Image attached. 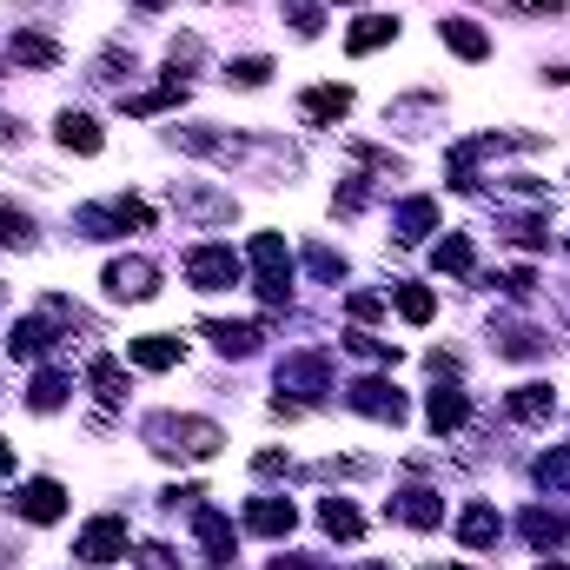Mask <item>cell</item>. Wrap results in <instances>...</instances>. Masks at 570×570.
Wrapping results in <instances>:
<instances>
[{"mask_svg":"<svg viewBox=\"0 0 570 570\" xmlns=\"http://www.w3.org/2000/svg\"><path fill=\"white\" fill-rule=\"evenodd\" d=\"M153 451H167V458H213L219 451V425L213 419H153Z\"/></svg>","mask_w":570,"mask_h":570,"instance_id":"1","label":"cell"},{"mask_svg":"<svg viewBox=\"0 0 570 570\" xmlns=\"http://www.w3.org/2000/svg\"><path fill=\"white\" fill-rule=\"evenodd\" d=\"M73 226L87 232V239H120V232H146L153 213H146L140 199H107V206H80Z\"/></svg>","mask_w":570,"mask_h":570,"instance_id":"2","label":"cell"},{"mask_svg":"<svg viewBox=\"0 0 570 570\" xmlns=\"http://www.w3.org/2000/svg\"><path fill=\"white\" fill-rule=\"evenodd\" d=\"M253 272H259V299L266 305H286V292H292V253H286L279 232H259L253 239Z\"/></svg>","mask_w":570,"mask_h":570,"instance_id":"3","label":"cell"},{"mask_svg":"<svg viewBox=\"0 0 570 570\" xmlns=\"http://www.w3.org/2000/svg\"><path fill=\"white\" fill-rule=\"evenodd\" d=\"M345 404H352V412H365V419H378V425H398V419H404V398H398V385H385V378H359V385L345 391Z\"/></svg>","mask_w":570,"mask_h":570,"instance_id":"4","label":"cell"},{"mask_svg":"<svg viewBox=\"0 0 570 570\" xmlns=\"http://www.w3.org/2000/svg\"><path fill=\"white\" fill-rule=\"evenodd\" d=\"M186 279H193L199 292H226V286L239 279V253H232V246H199V253L186 259Z\"/></svg>","mask_w":570,"mask_h":570,"instance_id":"5","label":"cell"},{"mask_svg":"<svg viewBox=\"0 0 570 570\" xmlns=\"http://www.w3.org/2000/svg\"><path fill=\"white\" fill-rule=\"evenodd\" d=\"M14 511H21L27 524H60V518H66V492H60L53 477H34V484H21Z\"/></svg>","mask_w":570,"mask_h":570,"instance_id":"6","label":"cell"},{"mask_svg":"<svg viewBox=\"0 0 570 570\" xmlns=\"http://www.w3.org/2000/svg\"><path fill=\"white\" fill-rule=\"evenodd\" d=\"M87 563H113L120 550H126V518H94L87 531H80V544H73Z\"/></svg>","mask_w":570,"mask_h":570,"instance_id":"7","label":"cell"},{"mask_svg":"<svg viewBox=\"0 0 570 570\" xmlns=\"http://www.w3.org/2000/svg\"><path fill=\"white\" fill-rule=\"evenodd\" d=\"M279 385H299L305 398H318L325 385H332V365H325V352H292V359L279 365Z\"/></svg>","mask_w":570,"mask_h":570,"instance_id":"8","label":"cell"},{"mask_svg":"<svg viewBox=\"0 0 570 570\" xmlns=\"http://www.w3.org/2000/svg\"><path fill=\"white\" fill-rule=\"evenodd\" d=\"M391 518L432 531V524H445V498H438V492H425V484H412V492H398V498H391Z\"/></svg>","mask_w":570,"mask_h":570,"instance_id":"9","label":"cell"},{"mask_svg":"<svg viewBox=\"0 0 570 570\" xmlns=\"http://www.w3.org/2000/svg\"><path fill=\"white\" fill-rule=\"evenodd\" d=\"M153 279H159L153 259H113L107 266V292L113 299H153Z\"/></svg>","mask_w":570,"mask_h":570,"instance_id":"10","label":"cell"},{"mask_svg":"<svg viewBox=\"0 0 570 570\" xmlns=\"http://www.w3.org/2000/svg\"><path fill=\"white\" fill-rule=\"evenodd\" d=\"M193 531H199V544H206V557H213V563H226V557H232V518H226V511L193 505Z\"/></svg>","mask_w":570,"mask_h":570,"instance_id":"11","label":"cell"},{"mask_svg":"<svg viewBox=\"0 0 570 570\" xmlns=\"http://www.w3.org/2000/svg\"><path fill=\"white\" fill-rule=\"evenodd\" d=\"M47 345H53V305H47L40 318H21L14 332H8V352H14V359H40Z\"/></svg>","mask_w":570,"mask_h":570,"instance_id":"12","label":"cell"},{"mask_svg":"<svg viewBox=\"0 0 570 570\" xmlns=\"http://www.w3.org/2000/svg\"><path fill=\"white\" fill-rule=\"evenodd\" d=\"M126 359H133L140 372H173V365H180V339L146 332V339H133V345H126Z\"/></svg>","mask_w":570,"mask_h":570,"instance_id":"13","label":"cell"},{"mask_svg":"<svg viewBox=\"0 0 570 570\" xmlns=\"http://www.w3.org/2000/svg\"><path fill=\"white\" fill-rule=\"evenodd\" d=\"M292 524H299V511L286 498H253L246 505V531H259V537H286Z\"/></svg>","mask_w":570,"mask_h":570,"instance_id":"14","label":"cell"},{"mask_svg":"<svg viewBox=\"0 0 570 570\" xmlns=\"http://www.w3.org/2000/svg\"><path fill=\"white\" fill-rule=\"evenodd\" d=\"M492 537H498V511H492V505H464V518H458V544H464V550H484Z\"/></svg>","mask_w":570,"mask_h":570,"instance_id":"15","label":"cell"},{"mask_svg":"<svg viewBox=\"0 0 570 570\" xmlns=\"http://www.w3.org/2000/svg\"><path fill=\"white\" fill-rule=\"evenodd\" d=\"M464 419H471V398H464L458 385H438V391H432V425H438V432H458Z\"/></svg>","mask_w":570,"mask_h":570,"instance_id":"16","label":"cell"},{"mask_svg":"<svg viewBox=\"0 0 570 570\" xmlns=\"http://www.w3.org/2000/svg\"><path fill=\"white\" fill-rule=\"evenodd\" d=\"M318 524L332 531V537H345V544L365 531V518H359V505H352V498H325V505H318Z\"/></svg>","mask_w":570,"mask_h":570,"instance_id":"17","label":"cell"},{"mask_svg":"<svg viewBox=\"0 0 570 570\" xmlns=\"http://www.w3.org/2000/svg\"><path fill=\"white\" fill-rule=\"evenodd\" d=\"M432 226H438V199H404V206H398V239H404V246L425 239Z\"/></svg>","mask_w":570,"mask_h":570,"instance_id":"18","label":"cell"},{"mask_svg":"<svg viewBox=\"0 0 570 570\" xmlns=\"http://www.w3.org/2000/svg\"><path fill=\"white\" fill-rule=\"evenodd\" d=\"M438 34H445V47H451L458 60H484V53H492V40H484V27H471V21H445Z\"/></svg>","mask_w":570,"mask_h":570,"instance_id":"19","label":"cell"},{"mask_svg":"<svg viewBox=\"0 0 570 570\" xmlns=\"http://www.w3.org/2000/svg\"><path fill=\"white\" fill-rule=\"evenodd\" d=\"M345 107H352V94H345V87H312V94H305V120H312V126L345 120Z\"/></svg>","mask_w":570,"mask_h":570,"instance_id":"20","label":"cell"},{"mask_svg":"<svg viewBox=\"0 0 570 570\" xmlns=\"http://www.w3.org/2000/svg\"><path fill=\"white\" fill-rule=\"evenodd\" d=\"M186 100V87H180V80H167V87H153V94H133V100H120L133 120H146V113H167V107H180Z\"/></svg>","mask_w":570,"mask_h":570,"instance_id":"21","label":"cell"},{"mask_svg":"<svg viewBox=\"0 0 570 570\" xmlns=\"http://www.w3.org/2000/svg\"><path fill=\"white\" fill-rule=\"evenodd\" d=\"M550 385H518L511 391V419H524V425H537V419H550Z\"/></svg>","mask_w":570,"mask_h":570,"instance_id":"22","label":"cell"},{"mask_svg":"<svg viewBox=\"0 0 570 570\" xmlns=\"http://www.w3.org/2000/svg\"><path fill=\"white\" fill-rule=\"evenodd\" d=\"M206 339H213L219 352H239V359H246V352L259 345V332H253V325H226V318H213V325H206Z\"/></svg>","mask_w":570,"mask_h":570,"instance_id":"23","label":"cell"},{"mask_svg":"<svg viewBox=\"0 0 570 570\" xmlns=\"http://www.w3.org/2000/svg\"><path fill=\"white\" fill-rule=\"evenodd\" d=\"M60 146H73V153H100V126H94L87 113H60Z\"/></svg>","mask_w":570,"mask_h":570,"instance_id":"24","label":"cell"},{"mask_svg":"<svg viewBox=\"0 0 570 570\" xmlns=\"http://www.w3.org/2000/svg\"><path fill=\"white\" fill-rule=\"evenodd\" d=\"M398 318H404V325H432V318H438V299H432L425 286H398Z\"/></svg>","mask_w":570,"mask_h":570,"instance_id":"25","label":"cell"},{"mask_svg":"<svg viewBox=\"0 0 570 570\" xmlns=\"http://www.w3.org/2000/svg\"><path fill=\"white\" fill-rule=\"evenodd\" d=\"M391 34H398V21H385V14H365V21L345 34V47H352V53H372V47H385Z\"/></svg>","mask_w":570,"mask_h":570,"instance_id":"26","label":"cell"},{"mask_svg":"<svg viewBox=\"0 0 570 570\" xmlns=\"http://www.w3.org/2000/svg\"><path fill=\"white\" fill-rule=\"evenodd\" d=\"M87 378H94L100 404H120V398H126V372H120V359H94V365H87Z\"/></svg>","mask_w":570,"mask_h":570,"instance_id":"27","label":"cell"},{"mask_svg":"<svg viewBox=\"0 0 570 570\" xmlns=\"http://www.w3.org/2000/svg\"><path fill=\"white\" fill-rule=\"evenodd\" d=\"M8 53H14L21 66H53V60H60V47H53L47 34H14V47H8Z\"/></svg>","mask_w":570,"mask_h":570,"instance_id":"28","label":"cell"},{"mask_svg":"<svg viewBox=\"0 0 570 570\" xmlns=\"http://www.w3.org/2000/svg\"><path fill=\"white\" fill-rule=\"evenodd\" d=\"M27 404H34V412H60V404H66V378L60 372H40L34 391H27Z\"/></svg>","mask_w":570,"mask_h":570,"instance_id":"29","label":"cell"},{"mask_svg":"<svg viewBox=\"0 0 570 570\" xmlns=\"http://www.w3.org/2000/svg\"><path fill=\"white\" fill-rule=\"evenodd\" d=\"M524 537H531L537 550H550V544H563V518H550V511H524Z\"/></svg>","mask_w":570,"mask_h":570,"instance_id":"30","label":"cell"},{"mask_svg":"<svg viewBox=\"0 0 570 570\" xmlns=\"http://www.w3.org/2000/svg\"><path fill=\"white\" fill-rule=\"evenodd\" d=\"M438 272H458V279L471 272V239H464V232H451L445 246H438Z\"/></svg>","mask_w":570,"mask_h":570,"instance_id":"31","label":"cell"},{"mask_svg":"<svg viewBox=\"0 0 570 570\" xmlns=\"http://www.w3.org/2000/svg\"><path fill=\"white\" fill-rule=\"evenodd\" d=\"M27 239H34V219L14 213V206H0V246H27Z\"/></svg>","mask_w":570,"mask_h":570,"instance_id":"32","label":"cell"},{"mask_svg":"<svg viewBox=\"0 0 570 570\" xmlns=\"http://www.w3.org/2000/svg\"><path fill=\"white\" fill-rule=\"evenodd\" d=\"M226 80H239V87H266V80H272V60H259V53H253V60H232Z\"/></svg>","mask_w":570,"mask_h":570,"instance_id":"33","label":"cell"},{"mask_svg":"<svg viewBox=\"0 0 570 570\" xmlns=\"http://www.w3.org/2000/svg\"><path fill=\"white\" fill-rule=\"evenodd\" d=\"M537 484L563 492V484H570V451H544V458H537Z\"/></svg>","mask_w":570,"mask_h":570,"instance_id":"34","label":"cell"},{"mask_svg":"<svg viewBox=\"0 0 570 570\" xmlns=\"http://www.w3.org/2000/svg\"><path fill=\"white\" fill-rule=\"evenodd\" d=\"M345 345H352L359 359H378V365H398V345H385V339H372V332H352Z\"/></svg>","mask_w":570,"mask_h":570,"instance_id":"35","label":"cell"},{"mask_svg":"<svg viewBox=\"0 0 570 570\" xmlns=\"http://www.w3.org/2000/svg\"><path fill=\"white\" fill-rule=\"evenodd\" d=\"M544 352V339L531 332V325H518V332H505V359H537Z\"/></svg>","mask_w":570,"mask_h":570,"instance_id":"36","label":"cell"},{"mask_svg":"<svg viewBox=\"0 0 570 570\" xmlns=\"http://www.w3.org/2000/svg\"><path fill=\"white\" fill-rule=\"evenodd\" d=\"M286 21H292V27H299V34H305V40H312V34H318V27H325V14H318V8H312V0H299V8H286Z\"/></svg>","mask_w":570,"mask_h":570,"instance_id":"37","label":"cell"},{"mask_svg":"<svg viewBox=\"0 0 570 570\" xmlns=\"http://www.w3.org/2000/svg\"><path fill=\"white\" fill-rule=\"evenodd\" d=\"M305 266H312V272H318V279H339V272H345V266H339V253H332V246H312V253H305Z\"/></svg>","mask_w":570,"mask_h":570,"instance_id":"38","label":"cell"},{"mask_svg":"<svg viewBox=\"0 0 570 570\" xmlns=\"http://www.w3.org/2000/svg\"><path fill=\"white\" fill-rule=\"evenodd\" d=\"M140 563H146V570H173V550H167V544H140Z\"/></svg>","mask_w":570,"mask_h":570,"instance_id":"39","label":"cell"},{"mask_svg":"<svg viewBox=\"0 0 570 570\" xmlns=\"http://www.w3.org/2000/svg\"><path fill=\"white\" fill-rule=\"evenodd\" d=\"M378 312H385V299H372V292L352 299V318H378Z\"/></svg>","mask_w":570,"mask_h":570,"instance_id":"40","label":"cell"},{"mask_svg":"<svg viewBox=\"0 0 570 570\" xmlns=\"http://www.w3.org/2000/svg\"><path fill=\"white\" fill-rule=\"evenodd\" d=\"M253 471H259V477H279V471H286V458H279V451H259V458H253Z\"/></svg>","mask_w":570,"mask_h":570,"instance_id":"41","label":"cell"},{"mask_svg":"<svg viewBox=\"0 0 570 570\" xmlns=\"http://www.w3.org/2000/svg\"><path fill=\"white\" fill-rule=\"evenodd\" d=\"M272 570H318V563H299V557H279Z\"/></svg>","mask_w":570,"mask_h":570,"instance_id":"42","label":"cell"},{"mask_svg":"<svg viewBox=\"0 0 570 570\" xmlns=\"http://www.w3.org/2000/svg\"><path fill=\"white\" fill-rule=\"evenodd\" d=\"M8 471H14V451H8V445H0V477H8Z\"/></svg>","mask_w":570,"mask_h":570,"instance_id":"43","label":"cell"},{"mask_svg":"<svg viewBox=\"0 0 570 570\" xmlns=\"http://www.w3.org/2000/svg\"><path fill=\"white\" fill-rule=\"evenodd\" d=\"M140 8H167V0H140Z\"/></svg>","mask_w":570,"mask_h":570,"instance_id":"44","label":"cell"},{"mask_svg":"<svg viewBox=\"0 0 570 570\" xmlns=\"http://www.w3.org/2000/svg\"><path fill=\"white\" fill-rule=\"evenodd\" d=\"M544 570H570V563H544Z\"/></svg>","mask_w":570,"mask_h":570,"instance_id":"45","label":"cell"},{"mask_svg":"<svg viewBox=\"0 0 570 570\" xmlns=\"http://www.w3.org/2000/svg\"><path fill=\"white\" fill-rule=\"evenodd\" d=\"M432 570H445V563H432Z\"/></svg>","mask_w":570,"mask_h":570,"instance_id":"46","label":"cell"}]
</instances>
